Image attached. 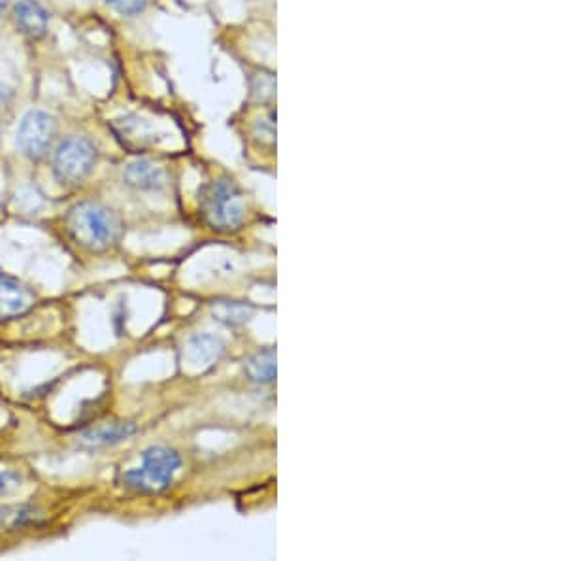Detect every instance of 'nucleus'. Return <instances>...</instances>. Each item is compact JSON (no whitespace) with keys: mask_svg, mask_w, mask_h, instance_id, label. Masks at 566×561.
<instances>
[{"mask_svg":"<svg viewBox=\"0 0 566 561\" xmlns=\"http://www.w3.org/2000/svg\"><path fill=\"white\" fill-rule=\"evenodd\" d=\"M64 231L80 248L104 251L120 242L123 223L110 204L99 199H80L66 210Z\"/></svg>","mask_w":566,"mask_h":561,"instance_id":"1","label":"nucleus"},{"mask_svg":"<svg viewBox=\"0 0 566 561\" xmlns=\"http://www.w3.org/2000/svg\"><path fill=\"white\" fill-rule=\"evenodd\" d=\"M50 171L54 180L64 187L74 190L83 185L97 171L101 162V146L91 133L74 129L61 133L50 157Z\"/></svg>","mask_w":566,"mask_h":561,"instance_id":"2","label":"nucleus"},{"mask_svg":"<svg viewBox=\"0 0 566 561\" xmlns=\"http://www.w3.org/2000/svg\"><path fill=\"white\" fill-rule=\"evenodd\" d=\"M199 212L214 231H239L246 220V201L239 183L229 176L206 182L199 192Z\"/></svg>","mask_w":566,"mask_h":561,"instance_id":"3","label":"nucleus"},{"mask_svg":"<svg viewBox=\"0 0 566 561\" xmlns=\"http://www.w3.org/2000/svg\"><path fill=\"white\" fill-rule=\"evenodd\" d=\"M63 133L61 115L44 104L27 108L15 127V150L33 165L47 161Z\"/></svg>","mask_w":566,"mask_h":561,"instance_id":"4","label":"nucleus"},{"mask_svg":"<svg viewBox=\"0 0 566 561\" xmlns=\"http://www.w3.org/2000/svg\"><path fill=\"white\" fill-rule=\"evenodd\" d=\"M181 467V456L169 447H150L142 454V465L127 471L123 486L138 494H159L167 489Z\"/></svg>","mask_w":566,"mask_h":561,"instance_id":"5","label":"nucleus"},{"mask_svg":"<svg viewBox=\"0 0 566 561\" xmlns=\"http://www.w3.org/2000/svg\"><path fill=\"white\" fill-rule=\"evenodd\" d=\"M54 15L44 0H14L6 25L27 44H42L52 33Z\"/></svg>","mask_w":566,"mask_h":561,"instance_id":"6","label":"nucleus"},{"mask_svg":"<svg viewBox=\"0 0 566 561\" xmlns=\"http://www.w3.org/2000/svg\"><path fill=\"white\" fill-rule=\"evenodd\" d=\"M122 180L127 187L142 193H161L169 187V171L153 159L138 157L123 167Z\"/></svg>","mask_w":566,"mask_h":561,"instance_id":"7","label":"nucleus"},{"mask_svg":"<svg viewBox=\"0 0 566 561\" xmlns=\"http://www.w3.org/2000/svg\"><path fill=\"white\" fill-rule=\"evenodd\" d=\"M225 340L216 333H195L185 344V358L193 369H208L225 354Z\"/></svg>","mask_w":566,"mask_h":561,"instance_id":"8","label":"nucleus"},{"mask_svg":"<svg viewBox=\"0 0 566 561\" xmlns=\"http://www.w3.org/2000/svg\"><path fill=\"white\" fill-rule=\"evenodd\" d=\"M33 305V293L17 278L0 272V318H14Z\"/></svg>","mask_w":566,"mask_h":561,"instance_id":"9","label":"nucleus"},{"mask_svg":"<svg viewBox=\"0 0 566 561\" xmlns=\"http://www.w3.org/2000/svg\"><path fill=\"white\" fill-rule=\"evenodd\" d=\"M136 433V424L132 422H117L108 426H99L89 429L78 437V444L85 450H99L115 447V444L129 440Z\"/></svg>","mask_w":566,"mask_h":561,"instance_id":"10","label":"nucleus"},{"mask_svg":"<svg viewBox=\"0 0 566 561\" xmlns=\"http://www.w3.org/2000/svg\"><path fill=\"white\" fill-rule=\"evenodd\" d=\"M246 374L251 382L270 384L276 380V349L263 348L255 352L246 363Z\"/></svg>","mask_w":566,"mask_h":561,"instance_id":"11","label":"nucleus"},{"mask_svg":"<svg viewBox=\"0 0 566 561\" xmlns=\"http://www.w3.org/2000/svg\"><path fill=\"white\" fill-rule=\"evenodd\" d=\"M211 316L225 327H240L251 320L253 309L240 300H218L211 305Z\"/></svg>","mask_w":566,"mask_h":561,"instance_id":"12","label":"nucleus"},{"mask_svg":"<svg viewBox=\"0 0 566 561\" xmlns=\"http://www.w3.org/2000/svg\"><path fill=\"white\" fill-rule=\"evenodd\" d=\"M102 10L122 21H134L146 15L155 0H99Z\"/></svg>","mask_w":566,"mask_h":561,"instance_id":"13","label":"nucleus"},{"mask_svg":"<svg viewBox=\"0 0 566 561\" xmlns=\"http://www.w3.org/2000/svg\"><path fill=\"white\" fill-rule=\"evenodd\" d=\"M40 518V510L33 505H15L0 508V529H19L34 524Z\"/></svg>","mask_w":566,"mask_h":561,"instance_id":"14","label":"nucleus"},{"mask_svg":"<svg viewBox=\"0 0 566 561\" xmlns=\"http://www.w3.org/2000/svg\"><path fill=\"white\" fill-rule=\"evenodd\" d=\"M12 106H15V89L0 80V118L6 115Z\"/></svg>","mask_w":566,"mask_h":561,"instance_id":"15","label":"nucleus"},{"mask_svg":"<svg viewBox=\"0 0 566 561\" xmlns=\"http://www.w3.org/2000/svg\"><path fill=\"white\" fill-rule=\"evenodd\" d=\"M21 484V477L14 471H5L0 473V496L10 494L12 489H15Z\"/></svg>","mask_w":566,"mask_h":561,"instance_id":"16","label":"nucleus"},{"mask_svg":"<svg viewBox=\"0 0 566 561\" xmlns=\"http://www.w3.org/2000/svg\"><path fill=\"white\" fill-rule=\"evenodd\" d=\"M14 0H0V25H5Z\"/></svg>","mask_w":566,"mask_h":561,"instance_id":"17","label":"nucleus"},{"mask_svg":"<svg viewBox=\"0 0 566 561\" xmlns=\"http://www.w3.org/2000/svg\"><path fill=\"white\" fill-rule=\"evenodd\" d=\"M0 202H3V193H0Z\"/></svg>","mask_w":566,"mask_h":561,"instance_id":"18","label":"nucleus"}]
</instances>
